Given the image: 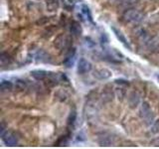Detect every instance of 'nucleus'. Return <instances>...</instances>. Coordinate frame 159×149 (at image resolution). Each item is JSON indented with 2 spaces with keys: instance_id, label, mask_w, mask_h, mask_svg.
<instances>
[{
  "instance_id": "nucleus-5",
  "label": "nucleus",
  "mask_w": 159,
  "mask_h": 149,
  "mask_svg": "<svg viewBox=\"0 0 159 149\" xmlns=\"http://www.w3.org/2000/svg\"><path fill=\"white\" fill-rule=\"evenodd\" d=\"M77 71L80 74H84L91 72L92 71V64L84 58H80L79 62H78Z\"/></svg>"
},
{
  "instance_id": "nucleus-6",
  "label": "nucleus",
  "mask_w": 159,
  "mask_h": 149,
  "mask_svg": "<svg viewBox=\"0 0 159 149\" xmlns=\"http://www.w3.org/2000/svg\"><path fill=\"white\" fill-rule=\"evenodd\" d=\"M93 74L97 79H98V81H106V79H108L109 78L111 77L112 73L109 71L108 69L102 68V69L94 70Z\"/></svg>"
},
{
  "instance_id": "nucleus-27",
  "label": "nucleus",
  "mask_w": 159,
  "mask_h": 149,
  "mask_svg": "<svg viewBox=\"0 0 159 149\" xmlns=\"http://www.w3.org/2000/svg\"><path fill=\"white\" fill-rule=\"evenodd\" d=\"M157 81H158V83H159V74L157 76Z\"/></svg>"
},
{
  "instance_id": "nucleus-16",
  "label": "nucleus",
  "mask_w": 159,
  "mask_h": 149,
  "mask_svg": "<svg viewBox=\"0 0 159 149\" xmlns=\"http://www.w3.org/2000/svg\"><path fill=\"white\" fill-rule=\"evenodd\" d=\"M11 57L9 56V55L7 53H1V55H0V63H1L2 66H6V65H9L10 63H11Z\"/></svg>"
},
{
  "instance_id": "nucleus-17",
  "label": "nucleus",
  "mask_w": 159,
  "mask_h": 149,
  "mask_svg": "<svg viewBox=\"0 0 159 149\" xmlns=\"http://www.w3.org/2000/svg\"><path fill=\"white\" fill-rule=\"evenodd\" d=\"M112 97H113V93H111V91H107V89H104L102 92V102H109L112 101Z\"/></svg>"
},
{
  "instance_id": "nucleus-2",
  "label": "nucleus",
  "mask_w": 159,
  "mask_h": 149,
  "mask_svg": "<svg viewBox=\"0 0 159 149\" xmlns=\"http://www.w3.org/2000/svg\"><path fill=\"white\" fill-rule=\"evenodd\" d=\"M123 19L124 21L129 22V23H140L143 20V15L141 12H139L138 10L135 9H129L126 10L123 13Z\"/></svg>"
},
{
  "instance_id": "nucleus-7",
  "label": "nucleus",
  "mask_w": 159,
  "mask_h": 149,
  "mask_svg": "<svg viewBox=\"0 0 159 149\" xmlns=\"http://www.w3.org/2000/svg\"><path fill=\"white\" fill-rule=\"evenodd\" d=\"M75 60H76V49L70 48L69 51L66 55V58L64 60V66L66 68H72L75 64Z\"/></svg>"
},
{
  "instance_id": "nucleus-11",
  "label": "nucleus",
  "mask_w": 159,
  "mask_h": 149,
  "mask_svg": "<svg viewBox=\"0 0 159 149\" xmlns=\"http://www.w3.org/2000/svg\"><path fill=\"white\" fill-rule=\"evenodd\" d=\"M30 74H31V77L36 79V81H44V79H47L49 74L46 71H44V70H34V71H32Z\"/></svg>"
},
{
  "instance_id": "nucleus-25",
  "label": "nucleus",
  "mask_w": 159,
  "mask_h": 149,
  "mask_svg": "<svg viewBox=\"0 0 159 149\" xmlns=\"http://www.w3.org/2000/svg\"><path fill=\"white\" fill-rule=\"evenodd\" d=\"M116 83L118 84H125V86L129 84L127 81H125V79H116Z\"/></svg>"
},
{
  "instance_id": "nucleus-12",
  "label": "nucleus",
  "mask_w": 159,
  "mask_h": 149,
  "mask_svg": "<svg viewBox=\"0 0 159 149\" xmlns=\"http://www.w3.org/2000/svg\"><path fill=\"white\" fill-rule=\"evenodd\" d=\"M111 30H112V32H113V34L116 35V37L119 40V42H121L124 46L125 47H128L129 49H130V46H129V44H128V42H127V40H126V38L124 37V35L122 34V32L120 31V30H118V29H116V27H111Z\"/></svg>"
},
{
  "instance_id": "nucleus-20",
  "label": "nucleus",
  "mask_w": 159,
  "mask_h": 149,
  "mask_svg": "<svg viewBox=\"0 0 159 149\" xmlns=\"http://www.w3.org/2000/svg\"><path fill=\"white\" fill-rule=\"evenodd\" d=\"M116 97L119 101H122V99L125 97L126 92H125V89L122 88H117L116 89Z\"/></svg>"
},
{
  "instance_id": "nucleus-26",
  "label": "nucleus",
  "mask_w": 159,
  "mask_h": 149,
  "mask_svg": "<svg viewBox=\"0 0 159 149\" xmlns=\"http://www.w3.org/2000/svg\"><path fill=\"white\" fill-rule=\"evenodd\" d=\"M4 130H5V124H4V122L2 121V122H1V127H0V132H1V134H2L3 132H5Z\"/></svg>"
},
{
  "instance_id": "nucleus-9",
  "label": "nucleus",
  "mask_w": 159,
  "mask_h": 149,
  "mask_svg": "<svg viewBox=\"0 0 159 149\" xmlns=\"http://www.w3.org/2000/svg\"><path fill=\"white\" fill-rule=\"evenodd\" d=\"M35 62L36 63H42V64H47L51 62V56L44 50L40 49L35 54Z\"/></svg>"
},
{
  "instance_id": "nucleus-1",
  "label": "nucleus",
  "mask_w": 159,
  "mask_h": 149,
  "mask_svg": "<svg viewBox=\"0 0 159 149\" xmlns=\"http://www.w3.org/2000/svg\"><path fill=\"white\" fill-rule=\"evenodd\" d=\"M139 115L142 119H144V122L147 126H151L152 123L155 121V116L150 108V106L147 102H143L139 108Z\"/></svg>"
},
{
  "instance_id": "nucleus-24",
  "label": "nucleus",
  "mask_w": 159,
  "mask_h": 149,
  "mask_svg": "<svg viewBox=\"0 0 159 149\" xmlns=\"http://www.w3.org/2000/svg\"><path fill=\"white\" fill-rule=\"evenodd\" d=\"M49 17H42V18H40V20H38L37 21V25H44V24H46L49 22Z\"/></svg>"
},
{
  "instance_id": "nucleus-15",
  "label": "nucleus",
  "mask_w": 159,
  "mask_h": 149,
  "mask_svg": "<svg viewBox=\"0 0 159 149\" xmlns=\"http://www.w3.org/2000/svg\"><path fill=\"white\" fill-rule=\"evenodd\" d=\"M13 84L10 82V81H5V79H3V81L1 82V84H0V88H1V92H10L12 91L13 88Z\"/></svg>"
},
{
  "instance_id": "nucleus-10",
  "label": "nucleus",
  "mask_w": 159,
  "mask_h": 149,
  "mask_svg": "<svg viewBox=\"0 0 159 149\" xmlns=\"http://www.w3.org/2000/svg\"><path fill=\"white\" fill-rule=\"evenodd\" d=\"M128 106L130 108H136L139 104H140V96L136 92H132L128 94Z\"/></svg>"
},
{
  "instance_id": "nucleus-21",
  "label": "nucleus",
  "mask_w": 159,
  "mask_h": 149,
  "mask_svg": "<svg viewBox=\"0 0 159 149\" xmlns=\"http://www.w3.org/2000/svg\"><path fill=\"white\" fill-rule=\"evenodd\" d=\"M150 131L152 134H159V120H155L150 126Z\"/></svg>"
},
{
  "instance_id": "nucleus-13",
  "label": "nucleus",
  "mask_w": 159,
  "mask_h": 149,
  "mask_svg": "<svg viewBox=\"0 0 159 149\" xmlns=\"http://www.w3.org/2000/svg\"><path fill=\"white\" fill-rule=\"evenodd\" d=\"M70 31H71V33L74 35V36L79 37L82 33V28H81L80 23H78L76 21H73L71 23V26H70Z\"/></svg>"
},
{
  "instance_id": "nucleus-23",
  "label": "nucleus",
  "mask_w": 159,
  "mask_h": 149,
  "mask_svg": "<svg viewBox=\"0 0 159 149\" xmlns=\"http://www.w3.org/2000/svg\"><path fill=\"white\" fill-rule=\"evenodd\" d=\"M68 137L67 136H62L59 139V141L57 142L58 146H67L68 145Z\"/></svg>"
},
{
  "instance_id": "nucleus-19",
  "label": "nucleus",
  "mask_w": 159,
  "mask_h": 149,
  "mask_svg": "<svg viewBox=\"0 0 159 149\" xmlns=\"http://www.w3.org/2000/svg\"><path fill=\"white\" fill-rule=\"evenodd\" d=\"M14 87L16 89H18V91H24V89H26V88H27V84H26V82L24 81V79H17L16 82H15Z\"/></svg>"
},
{
  "instance_id": "nucleus-3",
  "label": "nucleus",
  "mask_w": 159,
  "mask_h": 149,
  "mask_svg": "<svg viewBox=\"0 0 159 149\" xmlns=\"http://www.w3.org/2000/svg\"><path fill=\"white\" fill-rule=\"evenodd\" d=\"M70 45H71V40L65 34H60L59 36L56 37L54 41V46L57 49L61 50V51L68 49L70 47Z\"/></svg>"
},
{
  "instance_id": "nucleus-18",
  "label": "nucleus",
  "mask_w": 159,
  "mask_h": 149,
  "mask_svg": "<svg viewBox=\"0 0 159 149\" xmlns=\"http://www.w3.org/2000/svg\"><path fill=\"white\" fill-rule=\"evenodd\" d=\"M76 120H77V111L74 109V111H71V112H70L69 116H68V125L74 126Z\"/></svg>"
},
{
  "instance_id": "nucleus-4",
  "label": "nucleus",
  "mask_w": 159,
  "mask_h": 149,
  "mask_svg": "<svg viewBox=\"0 0 159 149\" xmlns=\"http://www.w3.org/2000/svg\"><path fill=\"white\" fill-rule=\"evenodd\" d=\"M2 141L6 144L7 146H16L18 144V138L15 134L11 131H5L1 134Z\"/></svg>"
},
{
  "instance_id": "nucleus-14",
  "label": "nucleus",
  "mask_w": 159,
  "mask_h": 149,
  "mask_svg": "<svg viewBox=\"0 0 159 149\" xmlns=\"http://www.w3.org/2000/svg\"><path fill=\"white\" fill-rule=\"evenodd\" d=\"M46 6L49 12H55L59 7V1L58 0H47Z\"/></svg>"
},
{
  "instance_id": "nucleus-22",
  "label": "nucleus",
  "mask_w": 159,
  "mask_h": 149,
  "mask_svg": "<svg viewBox=\"0 0 159 149\" xmlns=\"http://www.w3.org/2000/svg\"><path fill=\"white\" fill-rule=\"evenodd\" d=\"M82 13L86 15L87 17H89V20H92L91 11H89V8L87 6V5H83V6H82Z\"/></svg>"
},
{
  "instance_id": "nucleus-8",
  "label": "nucleus",
  "mask_w": 159,
  "mask_h": 149,
  "mask_svg": "<svg viewBox=\"0 0 159 149\" xmlns=\"http://www.w3.org/2000/svg\"><path fill=\"white\" fill-rule=\"evenodd\" d=\"M98 142L101 146H104V147L111 146L114 143V137L111 135V134L103 133V134H102V135L98 136Z\"/></svg>"
}]
</instances>
